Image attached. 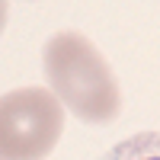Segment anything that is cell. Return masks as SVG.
Listing matches in <instances>:
<instances>
[{
	"instance_id": "1",
	"label": "cell",
	"mask_w": 160,
	"mask_h": 160,
	"mask_svg": "<svg viewBox=\"0 0 160 160\" xmlns=\"http://www.w3.org/2000/svg\"><path fill=\"white\" fill-rule=\"evenodd\" d=\"M42 68L58 102L80 122L106 125L122 109L118 80L102 51L83 32H55L42 48Z\"/></svg>"
},
{
	"instance_id": "2",
	"label": "cell",
	"mask_w": 160,
	"mask_h": 160,
	"mask_svg": "<svg viewBox=\"0 0 160 160\" xmlns=\"http://www.w3.org/2000/svg\"><path fill=\"white\" fill-rule=\"evenodd\" d=\"M64 131V106L51 90L19 87L0 96V160H45Z\"/></svg>"
},
{
	"instance_id": "3",
	"label": "cell",
	"mask_w": 160,
	"mask_h": 160,
	"mask_svg": "<svg viewBox=\"0 0 160 160\" xmlns=\"http://www.w3.org/2000/svg\"><path fill=\"white\" fill-rule=\"evenodd\" d=\"M102 160H160V128L138 131V135L118 141Z\"/></svg>"
},
{
	"instance_id": "4",
	"label": "cell",
	"mask_w": 160,
	"mask_h": 160,
	"mask_svg": "<svg viewBox=\"0 0 160 160\" xmlns=\"http://www.w3.org/2000/svg\"><path fill=\"white\" fill-rule=\"evenodd\" d=\"M7 16H10V3L0 0V32H3V26H7Z\"/></svg>"
}]
</instances>
